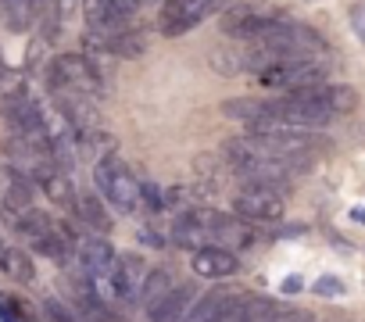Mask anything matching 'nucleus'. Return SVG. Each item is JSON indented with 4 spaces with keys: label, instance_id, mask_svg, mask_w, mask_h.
I'll return each mask as SVG.
<instances>
[{
    "label": "nucleus",
    "instance_id": "nucleus-25",
    "mask_svg": "<svg viewBox=\"0 0 365 322\" xmlns=\"http://www.w3.org/2000/svg\"><path fill=\"white\" fill-rule=\"evenodd\" d=\"M351 219H354V222H361V226H365V208H351Z\"/></svg>",
    "mask_w": 365,
    "mask_h": 322
},
{
    "label": "nucleus",
    "instance_id": "nucleus-9",
    "mask_svg": "<svg viewBox=\"0 0 365 322\" xmlns=\"http://www.w3.org/2000/svg\"><path fill=\"white\" fill-rule=\"evenodd\" d=\"M194 301H197V286L194 283H175L154 308H147L150 322H187Z\"/></svg>",
    "mask_w": 365,
    "mask_h": 322
},
{
    "label": "nucleus",
    "instance_id": "nucleus-2",
    "mask_svg": "<svg viewBox=\"0 0 365 322\" xmlns=\"http://www.w3.org/2000/svg\"><path fill=\"white\" fill-rule=\"evenodd\" d=\"M47 86L54 93H83V97H101L104 93V76L86 54H58L47 68Z\"/></svg>",
    "mask_w": 365,
    "mask_h": 322
},
{
    "label": "nucleus",
    "instance_id": "nucleus-26",
    "mask_svg": "<svg viewBox=\"0 0 365 322\" xmlns=\"http://www.w3.org/2000/svg\"><path fill=\"white\" fill-rule=\"evenodd\" d=\"M4 258H8V247H4V240H0V269H4Z\"/></svg>",
    "mask_w": 365,
    "mask_h": 322
},
{
    "label": "nucleus",
    "instance_id": "nucleus-16",
    "mask_svg": "<svg viewBox=\"0 0 365 322\" xmlns=\"http://www.w3.org/2000/svg\"><path fill=\"white\" fill-rule=\"evenodd\" d=\"M269 108V100H255V97H237V100H226L222 104V115L226 118H237V122H255L262 118Z\"/></svg>",
    "mask_w": 365,
    "mask_h": 322
},
{
    "label": "nucleus",
    "instance_id": "nucleus-5",
    "mask_svg": "<svg viewBox=\"0 0 365 322\" xmlns=\"http://www.w3.org/2000/svg\"><path fill=\"white\" fill-rule=\"evenodd\" d=\"M283 194L287 187H276V183H247L233 197V212L240 222H272L283 215Z\"/></svg>",
    "mask_w": 365,
    "mask_h": 322
},
{
    "label": "nucleus",
    "instance_id": "nucleus-24",
    "mask_svg": "<svg viewBox=\"0 0 365 322\" xmlns=\"http://www.w3.org/2000/svg\"><path fill=\"white\" fill-rule=\"evenodd\" d=\"M301 286H304V283H301V276H290V279L283 283V290H287V294H297Z\"/></svg>",
    "mask_w": 365,
    "mask_h": 322
},
{
    "label": "nucleus",
    "instance_id": "nucleus-12",
    "mask_svg": "<svg viewBox=\"0 0 365 322\" xmlns=\"http://www.w3.org/2000/svg\"><path fill=\"white\" fill-rule=\"evenodd\" d=\"M72 212L79 215V222H86V226H90V229H97V233H108V229H111L108 201H104L101 194H76Z\"/></svg>",
    "mask_w": 365,
    "mask_h": 322
},
{
    "label": "nucleus",
    "instance_id": "nucleus-8",
    "mask_svg": "<svg viewBox=\"0 0 365 322\" xmlns=\"http://www.w3.org/2000/svg\"><path fill=\"white\" fill-rule=\"evenodd\" d=\"M36 197V183L19 172L15 165H0V208H11V212H26L33 208Z\"/></svg>",
    "mask_w": 365,
    "mask_h": 322
},
{
    "label": "nucleus",
    "instance_id": "nucleus-6",
    "mask_svg": "<svg viewBox=\"0 0 365 322\" xmlns=\"http://www.w3.org/2000/svg\"><path fill=\"white\" fill-rule=\"evenodd\" d=\"M279 19V8L276 4H265V0H251V4H233L222 11L219 19V29L233 40H255L262 29H269L272 22Z\"/></svg>",
    "mask_w": 365,
    "mask_h": 322
},
{
    "label": "nucleus",
    "instance_id": "nucleus-20",
    "mask_svg": "<svg viewBox=\"0 0 365 322\" xmlns=\"http://www.w3.org/2000/svg\"><path fill=\"white\" fill-rule=\"evenodd\" d=\"M315 294H319V297H336V294H344V283H340L336 276H322V279L315 283Z\"/></svg>",
    "mask_w": 365,
    "mask_h": 322
},
{
    "label": "nucleus",
    "instance_id": "nucleus-15",
    "mask_svg": "<svg viewBox=\"0 0 365 322\" xmlns=\"http://www.w3.org/2000/svg\"><path fill=\"white\" fill-rule=\"evenodd\" d=\"M172 286H175V283H172V272H168V269H150V272H147V279L140 283V304L154 308V304H158Z\"/></svg>",
    "mask_w": 365,
    "mask_h": 322
},
{
    "label": "nucleus",
    "instance_id": "nucleus-21",
    "mask_svg": "<svg viewBox=\"0 0 365 322\" xmlns=\"http://www.w3.org/2000/svg\"><path fill=\"white\" fill-rule=\"evenodd\" d=\"M265 322H312V315H308V311H276V315H269Z\"/></svg>",
    "mask_w": 365,
    "mask_h": 322
},
{
    "label": "nucleus",
    "instance_id": "nucleus-27",
    "mask_svg": "<svg viewBox=\"0 0 365 322\" xmlns=\"http://www.w3.org/2000/svg\"><path fill=\"white\" fill-rule=\"evenodd\" d=\"M0 83H4V61H0Z\"/></svg>",
    "mask_w": 365,
    "mask_h": 322
},
{
    "label": "nucleus",
    "instance_id": "nucleus-22",
    "mask_svg": "<svg viewBox=\"0 0 365 322\" xmlns=\"http://www.w3.org/2000/svg\"><path fill=\"white\" fill-rule=\"evenodd\" d=\"M51 11H61V0H33V15L36 19H43Z\"/></svg>",
    "mask_w": 365,
    "mask_h": 322
},
{
    "label": "nucleus",
    "instance_id": "nucleus-23",
    "mask_svg": "<svg viewBox=\"0 0 365 322\" xmlns=\"http://www.w3.org/2000/svg\"><path fill=\"white\" fill-rule=\"evenodd\" d=\"M351 22H354V33H358V40L365 43V8H354V11H351Z\"/></svg>",
    "mask_w": 365,
    "mask_h": 322
},
{
    "label": "nucleus",
    "instance_id": "nucleus-1",
    "mask_svg": "<svg viewBox=\"0 0 365 322\" xmlns=\"http://www.w3.org/2000/svg\"><path fill=\"white\" fill-rule=\"evenodd\" d=\"M222 157L230 161V169L247 180V183H276V187H287L290 176L304 172V154H272L265 150L251 133L247 136H237V140H226L222 143Z\"/></svg>",
    "mask_w": 365,
    "mask_h": 322
},
{
    "label": "nucleus",
    "instance_id": "nucleus-19",
    "mask_svg": "<svg viewBox=\"0 0 365 322\" xmlns=\"http://www.w3.org/2000/svg\"><path fill=\"white\" fill-rule=\"evenodd\" d=\"M140 201H143L147 208H154V212L165 208V194H161L158 187H150V183H140Z\"/></svg>",
    "mask_w": 365,
    "mask_h": 322
},
{
    "label": "nucleus",
    "instance_id": "nucleus-11",
    "mask_svg": "<svg viewBox=\"0 0 365 322\" xmlns=\"http://www.w3.org/2000/svg\"><path fill=\"white\" fill-rule=\"evenodd\" d=\"M244 290H233V286H219V290H212V294H205V297H197L194 301V308H190V315H187V322H215L237 297H240Z\"/></svg>",
    "mask_w": 365,
    "mask_h": 322
},
{
    "label": "nucleus",
    "instance_id": "nucleus-7",
    "mask_svg": "<svg viewBox=\"0 0 365 322\" xmlns=\"http://www.w3.org/2000/svg\"><path fill=\"white\" fill-rule=\"evenodd\" d=\"M215 11V0H165L158 11V29L165 36H182L197 29Z\"/></svg>",
    "mask_w": 365,
    "mask_h": 322
},
{
    "label": "nucleus",
    "instance_id": "nucleus-17",
    "mask_svg": "<svg viewBox=\"0 0 365 322\" xmlns=\"http://www.w3.org/2000/svg\"><path fill=\"white\" fill-rule=\"evenodd\" d=\"M4 272L19 283H36V269H33V258L19 247H8V258H4Z\"/></svg>",
    "mask_w": 365,
    "mask_h": 322
},
{
    "label": "nucleus",
    "instance_id": "nucleus-18",
    "mask_svg": "<svg viewBox=\"0 0 365 322\" xmlns=\"http://www.w3.org/2000/svg\"><path fill=\"white\" fill-rule=\"evenodd\" d=\"M43 315H47V322H79V315L72 308H65L61 301H54V297L43 301Z\"/></svg>",
    "mask_w": 365,
    "mask_h": 322
},
{
    "label": "nucleus",
    "instance_id": "nucleus-14",
    "mask_svg": "<svg viewBox=\"0 0 365 322\" xmlns=\"http://www.w3.org/2000/svg\"><path fill=\"white\" fill-rule=\"evenodd\" d=\"M0 19L11 33H26L33 26V0H0Z\"/></svg>",
    "mask_w": 365,
    "mask_h": 322
},
{
    "label": "nucleus",
    "instance_id": "nucleus-10",
    "mask_svg": "<svg viewBox=\"0 0 365 322\" xmlns=\"http://www.w3.org/2000/svg\"><path fill=\"white\" fill-rule=\"evenodd\" d=\"M194 272L205 276V279L233 276V272H237V254H233L230 247H219V244L197 247V254H194Z\"/></svg>",
    "mask_w": 365,
    "mask_h": 322
},
{
    "label": "nucleus",
    "instance_id": "nucleus-13",
    "mask_svg": "<svg viewBox=\"0 0 365 322\" xmlns=\"http://www.w3.org/2000/svg\"><path fill=\"white\" fill-rule=\"evenodd\" d=\"M36 187H40L54 204H61V208H72V204H76V187H72V180H68V172H65V169H54V172L40 176V180H36Z\"/></svg>",
    "mask_w": 365,
    "mask_h": 322
},
{
    "label": "nucleus",
    "instance_id": "nucleus-3",
    "mask_svg": "<svg viewBox=\"0 0 365 322\" xmlns=\"http://www.w3.org/2000/svg\"><path fill=\"white\" fill-rule=\"evenodd\" d=\"M93 180H97V190H101V197L108 204H115L118 212H136V204H140V183L122 165V157L104 154L97 165H93Z\"/></svg>",
    "mask_w": 365,
    "mask_h": 322
},
{
    "label": "nucleus",
    "instance_id": "nucleus-4",
    "mask_svg": "<svg viewBox=\"0 0 365 322\" xmlns=\"http://www.w3.org/2000/svg\"><path fill=\"white\" fill-rule=\"evenodd\" d=\"M258 83L279 93H294V90H308L326 83V61H312V58H294V61H276L265 65L258 72Z\"/></svg>",
    "mask_w": 365,
    "mask_h": 322
}]
</instances>
